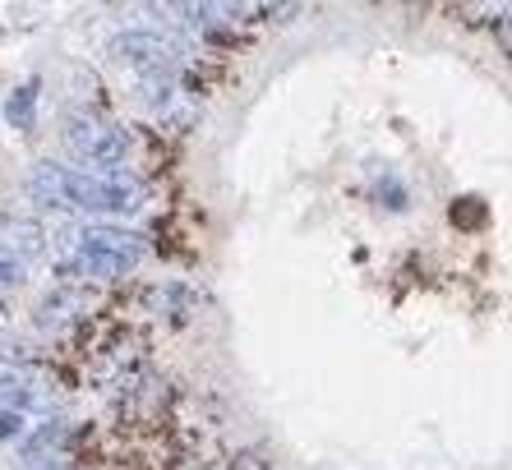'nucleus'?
Returning a JSON list of instances; mask_svg holds the SVG:
<instances>
[{"label": "nucleus", "instance_id": "nucleus-1", "mask_svg": "<svg viewBox=\"0 0 512 470\" xmlns=\"http://www.w3.org/2000/svg\"><path fill=\"white\" fill-rule=\"evenodd\" d=\"M37 203L47 208H79V212H134L143 203L139 185L120 176H93V171H74V166L37 162L28 176Z\"/></svg>", "mask_w": 512, "mask_h": 470}, {"label": "nucleus", "instance_id": "nucleus-2", "mask_svg": "<svg viewBox=\"0 0 512 470\" xmlns=\"http://www.w3.org/2000/svg\"><path fill=\"white\" fill-rule=\"evenodd\" d=\"M65 148L88 166H120L130 153V134L97 116H65Z\"/></svg>", "mask_w": 512, "mask_h": 470}, {"label": "nucleus", "instance_id": "nucleus-3", "mask_svg": "<svg viewBox=\"0 0 512 470\" xmlns=\"http://www.w3.org/2000/svg\"><path fill=\"white\" fill-rule=\"evenodd\" d=\"M74 254H93L102 263H116L120 272H134L143 259V235L120 231V226H79L74 231Z\"/></svg>", "mask_w": 512, "mask_h": 470}, {"label": "nucleus", "instance_id": "nucleus-4", "mask_svg": "<svg viewBox=\"0 0 512 470\" xmlns=\"http://www.w3.org/2000/svg\"><path fill=\"white\" fill-rule=\"evenodd\" d=\"M111 56L120 65H130L139 74H171L176 70V56L180 51L171 47L167 37L148 33V28H130V33H116L111 37Z\"/></svg>", "mask_w": 512, "mask_h": 470}, {"label": "nucleus", "instance_id": "nucleus-5", "mask_svg": "<svg viewBox=\"0 0 512 470\" xmlns=\"http://www.w3.org/2000/svg\"><path fill=\"white\" fill-rule=\"evenodd\" d=\"M47 249V226L24 217V212H0V259L28 263Z\"/></svg>", "mask_w": 512, "mask_h": 470}, {"label": "nucleus", "instance_id": "nucleus-6", "mask_svg": "<svg viewBox=\"0 0 512 470\" xmlns=\"http://www.w3.org/2000/svg\"><path fill=\"white\" fill-rule=\"evenodd\" d=\"M84 314H88V295L79 291V286H56V291L37 305V323H42V328H70V323H79Z\"/></svg>", "mask_w": 512, "mask_h": 470}, {"label": "nucleus", "instance_id": "nucleus-7", "mask_svg": "<svg viewBox=\"0 0 512 470\" xmlns=\"http://www.w3.org/2000/svg\"><path fill=\"white\" fill-rule=\"evenodd\" d=\"M28 392H33V374L24 365H14V355H0V397L24 406Z\"/></svg>", "mask_w": 512, "mask_h": 470}, {"label": "nucleus", "instance_id": "nucleus-8", "mask_svg": "<svg viewBox=\"0 0 512 470\" xmlns=\"http://www.w3.org/2000/svg\"><path fill=\"white\" fill-rule=\"evenodd\" d=\"M65 443V420L37 424V434H24V461H47L42 452H56Z\"/></svg>", "mask_w": 512, "mask_h": 470}, {"label": "nucleus", "instance_id": "nucleus-9", "mask_svg": "<svg viewBox=\"0 0 512 470\" xmlns=\"http://www.w3.org/2000/svg\"><path fill=\"white\" fill-rule=\"evenodd\" d=\"M5 116H10L14 130H33V120H37V83H24V88H14L10 106H5Z\"/></svg>", "mask_w": 512, "mask_h": 470}, {"label": "nucleus", "instance_id": "nucleus-10", "mask_svg": "<svg viewBox=\"0 0 512 470\" xmlns=\"http://www.w3.org/2000/svg\"><path fill=\"white\" fill-rule=\"evenodd\" d=\"M453 226H462V231H480V226L489 222V208H485V199H476V194H466V199H457L453 203Z\"/></svg>", "mask_w": 512, "mask_h": 470}, {"label": "nucleus", "instance_id": "nucleus-11", "mask_svg": "<svg viewBox=\"0 0 512 470\" xmlns=\"http://www.w3.org/2000/svg\"><path fill=\"white\" fill-rule=\"evenodd\" d=\"M139 97L143 102H153V106H167L171 97H176V79H171V74H143Z\"/></svg>", "mask_w": 512, "mask_h": 470}, {"label": "nucleus", "instance_id": "nucleus-12", "mask_svg": "<svg viewBox=\"0 0 512 470\" xmlns=\"http://www.w3.org/2000/svg\"><path fill=\"white\" fill-rule=\"evenodd\" d=\"M374 199H388V208H393V212H402V208H406V189L397 185L393 176H383L379 185H374Z\"/></svg>", "mask_w": 512, "mask_h": 470}, {"label": "nucleus", "instance_id": "nucleus-13", "mask_svg": "<svg viewBox=\"0 0 512 470\" xmlns=\"http://www.w3.org/2000/svg\"><path fill=\"white\" fill-rule=\"evenodd\" d=\"M24 434H28L24 411H0V443H10V438H24Z\"/></svg>", "mask_w": 512, "mask_h": 470}, {"label": "nucleus", "instance_id": "nucleus-14", "mask_svg": "<svg viewBox=\"0 0 512 470\" xmlns=\"http://www.w3.org/2000/svg\"><path fill=\"white\" fill-rule=\"evenodd\" d=\"M0 282H19V263H5V259H0Z\"/></svg>", "mask_w": 512, "mask_h": 470}]
</instances>
